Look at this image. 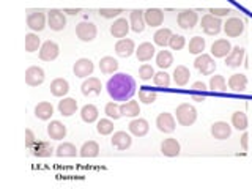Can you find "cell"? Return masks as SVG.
Masks as SVG:
<instances>
[{
    "label": "cell",
    "instance_id": "cell-50",
    "mask_svg": "<svg viewBox=\"0 0 252 189\" xmlns=\"http://www.w3.org/2000/svg\"><path fill=\"white\" fill-rule=\"evenodd\" d=\"M169 46H170L172 51H181L186 46V38L181 36V35H172Z\"/></svg>",
    "mask_w": 252,
    "mask_h": 189
},
{
    "label": "cell",
    "instance_id": "cell-16",
    "mask_svg": "<svg viewBox=\"0 0 252 189\" xmlns=\"http://www.w3.org/2000/svg\"><path fill=\"white\" fill-rule=\"evenodd\" d=\"M128 129H129V132L132 134V136L144 137L150 131V125H148V122L145 120V118H134V120L129 122Z\"/></svg>",
    "mask_w": 252,
    "mask_h": 189
},
{
    "label": "cell",
    "instance_id": "cell-37",
    "mask_svg": "<svg viewBox=\"0 0 252 189\" xmlns=\"http://www.w3.org/2000/svg\"><path fill=\"white\" fill-rule=\"evenodd\" d=\"M79 153L82 158H96L99 155V145L94 140H89L81 147Z\"/></svg>",
    "mask_w": 252,
    "mask_h": 189
},
{
    "label": "cell",
    "instance_id": "cell-43",
    "mask_svg": "<svg viewBox=\"0 0 252 189\" xmlns=\"http://www.w3.org/2000/svg\"><path fill=\"white\" fill-rule=\"evenodd\" d=\"M158 98V93L152 89H148V87H140L139 90V101L144 102V104H153Z\"/></svg>",
    "mask_w": 252,
    "mask_h": 189
},
{
    "label": "cell",
    "instance_id": "cell-42",
    "mask_svg": "<svg viewBox=\"0 0 252 189\" xmlns=\"http://www.w3.org/2000/svg\"><path fill=\"white\" fill-rule=\"evenodd\" d=\"M55 153L60 158H74L77 156V148L71 144V142H63V144L57 147V152Z\"/></svg>",
    "mask_w": 252,
    "mask_h": 189
},
{
    "label": "cell",
    "instance_id": "cell-44",
    "mask_svg": "<svg viewBox=\"0 0 252 189\" xmlns=\"http://www.w3.org/2000/svg\"><path fill=\"white\" fill-rule=\"evenodd\" d=\"M210 90L213 92H225L227 90V82L224 76L215 74L210 79Z\"/></svg>",
    "mask_w": 252,
    "mask_h": 189
},
{
    "label": "cell",
    "instance_id": "cell-17",
    "mask_svg": "<svg viewBox=\"0 0 252 189\" xmlns=\"http://www.w3.org/2000/svg\"><path fill=\"white\" fill-rule=\"evenodd\" d=\"M161 153L164 156H167V158H175V156H178L181 153L180 142L177 139H173V137L164 139L162 144H161Z\"/></svg>",
    "mask_w": 252,
    "mask_h": 189
},
{
    "label": "cell",
    "instance_id": "cell-5",
    "mask_svg": "<svg viewBox=\"0 0 252 189\" xmlns=\"http://www.w3.org/2000/svg\"><path fill=\"white\" fill-rule=\"evenodd\" d=\"M98 35V29L93 22H81L77 24L76 27V36L84 43H90L93 41Z\"/></svg>",
    "mask_w": 252,
    "mask_h": 189
},
{
    "label": "cell",
    "instance_id": "cell-6",
    "mask_svg": "<svg viewBox=\"0 0 252 189\" xmlns=\"http://www.w3.org/2000/svg\"><path fill=\"white\" fill-rule=\"evenodd\" d=\"M177 22L183 30H191L199 22V14L194 10H181L177 16Z\"/></svg>",
    "mask_w": 252,
    "mask_h": 189
},
{
    "label": "cell",
    "instance_id": "cell-32",
    "mask_svg": "<svg viewBox=\"0 0 252 189\" xmlns=\"http://www.w3.org/2000/svg\"><path fill=\"white\" fill-rule=\"evenodd\" d=\"M59 110L63 117H71L77 110V101L74 98H63L59 102Z\"/></svg>",
    "mask_w": 252,
    "mask_h": 189
},
{
    "label": "cell",
    "instance_id": "cell-52",
    "mask_svg": "<svg viewBox=\"0 0 252 189\" xmlns=\"http://www.w3.org/2000/svg\"><path fill=\"white\" fill-rule=\"evenodd\" d=\"M210 14L216 16V18H224V16L230 14V8H210Z\"/></svg>",
    "mask_w": 252,
    "mask_h": 189
},
{
    "label": "cell",
    "instance_id": "cell-22",
    "mask_svg": "<svg viewBox=\"0 0 252 189\" xmlns=\"http://www.w3.org/2000/svg\"><path fill=\"white\" fill-rule=\"evenodd\" d=\"M243 60H244V49L240 46H235V47H232L230 54L225 57V65L228 68H240Z\"/></svg>",
    "mask_w": 252,
    "mask_h": 189
},
{
    "label": "cell",
    "instance_id": "cell-7",
    "mask_svg": "<svg viewBox=\"0 0 252 189\" xmlns=\"http://www.w3.org/2000/svg\"><path fill=\"white\" fill-rule=\"evenodd\" d=\"M222 30L228 38H238L244 32V21L240 18H228L222 24Z\"/></svg>",
    "mask_w": 252,
    "mask_h": 189
},
{
    "label": "cell",
    "instance_id": "cell-34",
    "mask_svg": "<svg viewBox=\"0 0 252 189\" xmlns=\"http://www.w3.org/2000/svg\"><path fill=\"white\" fill-rule=\"evenodd\" d=\"M99 69H101L102 74H114L118 69V62L114 57L106 55V57H102L99 60Z\"/></svg>",
    "mask_w": 252,
    "mask_h": 189
},
{
    "label": "cell",
    "instance_id": "cell-24",
    "mask_svg": "<svg viewBox=\"0 0 252 189\" xmlns=\"http://www.w3.org/2000/svg\"><path fill=\"white\" fill-rule=\"evenodd\" d=\"M129 29H131V26L128 21L125 18H118L117 21H114L112 26H110V35L114 38H125L128 35Z\"/></svg>",
    "mask_w": 252,
    "mask_h": 189
},
{
    "label": "cell",
    "instance_id": "cell-12",
    "mask_svg": "<svg viewBox=\"0 0 252 189\" xmlns=\"http://www.w3.org/2000/svg\"><path fill=\"white\" fill-rule=\"evenodd\" d=\"M115 52L118 57H123V59H128L131 55L136 52V44L131 38H120L115 44Z\"/></svg>",
    "mask_w": 252,
    "mask_h": 189
},
{
    "label": "cell",
    "instance_id": "cell-26",
    "mask_svg": "<svg viewBox=\"0 0 252 189\" xmlns=\"http://www.w3.org/2000/svg\"><path fill=\"white\" fill-rule=\"evenodd\" d=\"M155 52H156L155 46L152 43H147L145 41V43L139 44V47L136 49V57H137L139 62L145 63V62H150V60L155 57Z\"/></svg>",
    "mask_w": 252,
    "mask_h": 189
},
{
    "label": "cell",
    "instance_id": "cell-48",
    "mask_svg": "<svg viewBox=\"0 0 252 189\" xmlns=\"http://www.w3.org/2000/svg\"><path fill=\"white\" fill-rule=\"evenodd\" d=\"M153 82L156 87H164V89H167V87L170 85V76L165 73V71H159V73L155 74Z\"/></svg>",
    "mask_w": 252,
    "mask_h": 189
},
{
    "label": "cell",
    "instance_id": "cell-54",
    "mask_svg": "<svg viewBox=\"0 0 252 189\" xmlns=\"http://www.w3.org/2000/svg\"><path fill=\"white\" fill-rule=\"evenodd\" d=\"M241 148L244 152H248V148H249V134L248 132H244L241 136Z\"/></svg>",
    "mask_w": 252,
    "mask_h": 189
},
{
    "label": "cell",
    "instance_id": "cell-33",
    "mask_svg": "<svg viewBox=\"0 0 252 189\" xmlns=\"http://www.w3.org/2000/svg\"><path fill=\"white\" fill-rule=\"evenodd\" d=\"M99 117V110L96 106L93 104H85L82 109H81V118L85 122V123H94L98 120Z\"/></svg>",
    "mask_w": 252,
    "mask_h": 189
},
{
    "label": "cell",
    "instance_id": "cell-46",
    "mask_svg": "<svg viewBox=\"0 0 252 189\" xmlns=\"http://www.w3.org/2000/svg\"><path fill=\"white\" fill-rule=\"evenodd\" d=\"M96 131L101 136H109V134L114 132V122L110 118H101L96 125Z\"/></svg>",
    "mask_w": 252,
    "mask_h": 189
},
{
    "label": "cell",
    "instance_id": "cell-31",
    "mask_svg": "<svg viewBox=\"0 0 252 189\" xmlns=\"http://www.w3.org/2000/svg\"><path fill=\"white\" fill-rule=\"evenodd\" d=\"M35 115H36V118H39V120H43V122L51 120V117L54 115V106L47 101L38 102L35 107Z\"/></svg>",
    "mask_w": 252,
    "mask_h": 189
},
{
    "label": "cell",
    "instance_id": "cell-23",
    "mask_svg": "<svg viewBox=\"0 0 252 189\" xmlns=\"http://www.w3.org/2000/svg\"><path fill=\"white\" fill-rule=\"evenodd\" d=\"M66 126L63 125L62 122L59 120H52L49 125H47V134H49V137L54 139V140H62L66 137Z\"/></svg>",
    "mask_w": 252,
    "mask_h": 189
},
{
    "label": "cell",
    "instance_id": "cell-11",
    "mask_svg": "<svg viewBox=\"0 0 252 189\" xmlns=\"http://www.w3.org/2000/svg\"><path fill=\"white\" fill-rule=\"evenodd\" d=\"M27 26L33 32H41L46 27V14L41 10L29 11L27 14Z\"/></svg>",
    "mask_w": 252,
    "mask_h": 189
},
{
    "label": "cell",
    "instance_id": "cell-4",
    "mask_svg": "<svg viewBox=\"0 0 252 189\" xmlns=\"http://www.w3.org/2000/svg\"><path fill=\"white\" fill-rule=\"evenodd\" d=\"M194 66L203 76H210V74L215 73L216 62L213 60L211 55H208V54H200V55H197V59L194 60Z\"/></svg>",
    "mask_w": 252,
    "mask_h": 189
},
{
    "label": "cell",
    "instance_id": "cell-36",
    "mask_svg": "<svg viewBox=\"0 0 252 189\" xmlns=\"http://www.w3.org/2000/svg\"><path fill=\"white\" fill-rule=\"evenodd\" d=\"M120 110H122V115L123 117H139L140 114V107H139V102L137 101H126L123 104H120Z\"/></svg>",
    "mask_w": 252,
    "mask_h": 189
},
{
    "label": "cell",
    "instance_id": "cell-18",
    "mask_svg": "<svg viewBox=\"0 0 252 189\" xmlns=\"http://www.w3.org/2000/svg\"><path fill=\"white\" fill-rule=\"evenodd\" d=\"M211 136L218 140H225L232 136V126L227 122H216L211 125Z\"/></svg>",
    "mask_w": 252,
    "mask_h": 189
},
{
    "label": "cell",
    "instance_id": "cell-14",
    "mask_svg": "<svg viewBox=\"0 0 252 189\" xmlns=\"http://www.w3.org/2000/svg\"><path fill=\"white\" fill-rule=\"evenodd\" d=\"M44 69L43 68H39V66H30L27 68L26 71V82L27 85L30 87H38V85H41L44 82Z\"/></svg>",
    "mask_w": 252,
    "mask_h": 189
},
{
    "label": "cell",
    "instance_id": "cell-28",
    "mask_svg": "<svg viewBox=\"0 0 252 189\" xmlns=\"http://www.w3.org/2000/svg\"><path fill=\"white\" fill-rule=\"evenodd\" d=\"M246 87H248V77L244 74H232L228 77V89L232 92L241 93L246 90Z\"/></svg>",
    "mask_w": 252,
    "mask_h": 189
},
{
    "label": "cell",
    "instance_id": "cell-2",
    "mask_svg": "<svg viewBox=\"0 0 252 189\" xmlns=\"http://www.w3.org/2000/svg\"><path fill=\"white\" fill-rule=\"evenodd\" d=\"M175 117L181 126H191L197 120V109L189 102H181L175 110Z\"/></svg>",
    "mask_w": 252,
    "mask_h": 189
},
{
    "label": "cell",
    "instance_id": "cell-3",
    "mask_svg": "<svg viewBox=\"0 0 252 189\" xmlns=\"http://www.w3.org/2000/svg\"><path fill=\"white\" fill-rule=\"evenodd\" d=\"M200 27L203 30V33L215 36V35H219L220 30H222V22H220V18H216V16L208 13V14L202 16Z\"/></svg>",
    "mask_w": 252,
    "mask_h": 189
},
{
    "label": "cell",
    "instance_id": "cell-27",
    "mask_svg": "<svg viewBox=\"0 0 252 189\" xmlns=\"http://www.w3.org/2000/svg\"><path fill=\"white\" fill-rule=\"evenodd\" d=\"M51 93L54 94V96H57V98H62V96H65V94L69 92V84L66 79H63V77H57V79H54V81L51 82Z\"/></svg>",
    "mask_w": 252,
    "mask_h": 189
},
{
    "label": "cell",
    "instance_id": "cell-19",
    "mask_svg": "<svg viewBox=\"0 0 252 189\" xmlns=\"http://www.w3.org/2000/svg\"><path fill=\"white\" fill-rule=\"evenodd\" d=\"M145 16V22L150 27H159L164 22V11L159 8H148L144 11Z\"/></svg>",
    "mask_w": 252,
    "mask_h": 189
},
{
    "label": "cell",
    "instance_id": "cell-45",
    "mask_svg": "<svg viewBox=\"0 0 252 189\" xmlns=\"http://www.w3.org/2000/svg\"><path fill=\"white\" fill-rule=\"evenodd\" d=\"M38 49H41V39L35 33L26 35V51L27 52H35Z\"/></svg>",
    "mask_w": 252,
    "mask_h": 189
},
{
    "label": "cell",
    "instance_id": "cell-55",
    "mask_svg": "<svg viewBox=\"0 0 252 189\" xmlns=\"http://www.w3.org/2000/svg\"><path fill=\"white\" fill-rule=\"evenodd\" d=\"M79 11H81V10H77V8H76V10H65V13H68V14H71V16H76Z\"/></svg>",
    "mask_w": 252,
    "mask_h": 189
},
{
    "label": "cell",
    "instance_id": "cell-29",
    "mask_svg": "<svg viewBox=\"0 0 252 189\" xmlns=\"http://www.w3.org/2000/svg\"><path fill=\"white\" fill-rule=\"evenodd\" d=\"M189 79H191V71H189L185 65H178L173 69V82L178 87H185L188 85Z\"/></svg>",
    "mask_w": 252,
    "mask_h": 189
},
{
    "label": "cell",
    "instance_id": "cell-41",
    "mask_svg": "<svg viewBox=\"0 0 252 189\" xmlns=\"http://www.w3.org/2000/svg\"><path fill=\"white\" fill-rule=\"evenodd\" d=\"M205 46H207V44H205V38H202V36H194V38L189 39L188 51H189V54L200 55L205 51Z\"/></svg>",
    "mask_w": 252,
    "mask_h": 189
},
{
    "label": "cell",
    "instance_id": "cell-8",
    "mask_svg": "<svg viewBox=\"0 0 252 189\" xmlns=\"http://www.w3.org/2000/svg\"><path fill=\"white\" fill-rule=\"evenodd\" d=\"M156 126L158 129L164 134H172L177 128V122H175V117L169 112H162L156 117Z\"/></svg>",
    "mask_w": 252,
    "mask_h": 189
},
{
    "label": "cell",
    "instance_id": "cell-25",
    "mask_svg": "<svg viewBox=\"0 0 252 189\" xmlns=\"http://www.w3.org/2000/svg\"><path fill=\"white\" fill-rule=\"evenodd\" d=\"M101 89H102V84L98 77H89L85 79L81 90L85 96H92V94H99L101 93Z\"/></svg>",
    "mask_w": 252,
    "mask_h": 189
},
{
    "label": "cell",
    "instance_id": "cell-13",
    "mask_svg": "<svg viewBox=\"0 0 252 189\" xmlns=\"http://www.w3.org/2000/svg\"><path fill=\"white\" fill-rule=\"evenodd\" d=\"M93 69H94V65H93V62L90 59H79L74 63V66H73L74 76L76 77H82V79L92 76Z\"/></svg>",
    "mask_w": 252,
    "mask_h": 189
},
{
    "label": "cell",
    "instance_id": "cell-15",
    "mask_svg": "<svg viewBox=\"0 0 252 189\" xmlns=\"http://www.w3.org/2000/svg\"><path fill=\"white\" fill-rule=\"evenodd\" d=\"M232 51V44L228 43V39H216L215 43L211 44V55L216 59H225Z\"/></svg>",
    "mask_w": 252,
    "mask_h": 189
},
{
    "label": "cell",
    "instance_id": "cell-35",
    "mask_svg": "<svg viewBox=\"0 0 252 189\" xmlns=\"http://www.w3.org/2000/svg\"><path fill=\"white\" fill-rule=\"evenodd\" d=\"M248 115L243 110H236L232 114V126L238 131H246L248 129Z\"/></svg>",
    "mask_w": 252,
    "mask_h": 189
},
{
    "label": "cell",
    "instance_id": "cell-10",
    "mask_svg": "<svg viewBox=\"0 0 252 189\" xmlns=\"http://www.w3.org/2000/svg\"><path fill=\"white\" fill-rule=\"evenodd\" d=\"M60 54V47L57 43L51 41V39H47L41 44V49H39V59L43 62H52L59 57Z\"/></svg>",
    "mask_w": 252,
    "mask_h": 189
},
{
    "label": "cell",
    "instance_id": "cell-53",
    "mask_svg": "<svg viewBox=\"0 0 252 189\" xmlns=\"http://www.w3.org/2000/svg\"><path fill=\"white\" fill-rule=\"evenodd\" d=\"M35 142H36V139H35V134L32 132L30 129H27V131H26V147L30 150L32 147L35 145Z\"/></svg>",
    "mask_w": 252,
    "mask_h": 189
},
{
    "label": "cell",
    "instance_id": "cell-39",
    "mask_svg": "<svg viewBox=\"0 0 252 189\" xmlns=\"http://www.w3.org/2000/svg\"><path fill=\"white\" fill-rule=\"evenodd\" d=\"M172 63H173V55L170 51H159L156 54V65L159 66L161 69H167L172 66Z\"/></svg>",
    "mask_w": 252,
    "mask_h": 189
},
{
    "label": "cell",
    "instance_id": "cell-51",
    "mask_svg": "<svg viewBox=\"0 0 252 189\" xmlns=\"http://www.w3.org/2000/svg\"><path fill=\"white\" fill-rule=\"evenodd\" d=\"M123 13L122 8H99V16L104 19H114Z\"/></svg>",
    "mask_w": 252,
    "mask_h": 189
},
{
    "label": "cell",
    "instance_id": "cell-49",
    "mask_svg": "<svg viewBox=\"0 0 252 189\" xmlns=\"http://www.w3.org/2000/svg\"><path fill=\"white\" fill-rule=\"evenodd\" d=\"M155 69L152 65H147V63H144L140 68H139V77L142 79V81H152V79L155 77Z\"/></svg>",
    "mask_w": 252,
    "mask_h": 189
},
{
    "label": "cell",
    "instance_id": "cell-38",
    "mask_svg": "<svg viewBox=\"0 0 252 189\" xmlns=\"http://www.w3.org/2000/svg\"><path fill=\"white\" fill-rule=\"evenodd\" d=\"M172 30L170 29H159L156 32V33L153 35V41L156 46H161V47H165L169 46V41L172 38Z\"/></svg>",
    "mask_w": 252,
    "mask_h": 189
},
{
    "label": "cell",
    "instance_id": "cell-40",
    "mask_svg": "<svg viewBox=\"0 0 252 189\" xmlns=\"http://www.w3.org/2000/svg\"><path fill=\"white\" fill-rule=\"evenodd\" d=\"M191 96L194 101H205L207 99V85H205L202 81H197L192 84V89H191Z\"/></svg>",
    "mask_w": 252,
    "mask_h": 189
},
{
    "label": "cell",
    "instance_id": "cell-9",
    "mask_svg": "<svg viewBox=\"0 0 252 189\" xmlns=\"http://www.w3.org/2000/svg\"><path fill=\"white\" fill-rule=\"evenodd\" d=\"M47 26L51 27L54 32H60L66 27V18H65V11L62 10H51L47 13Z\"/></svg>",
    "mask_w": 252,
    "mask_h": 189
},
{
    "label": "cell",
    "instance_id": "cell-20",
    "mask_svg": "<svg viewBox=\"0 0 252 189\" xmlns=\"http://www.w3.org/2000/svg\"><path fill=\"white\" fill-rule=\"evenodd\" d=\"M129 26H131V30L136 32V33L144 32V29L147 26L144 11H142V10H132L129 13Z\"/></svg>",
    "mask_w": 252,
    "mask_h": 189
},
{
    "label": "cell",
    "instance_id": "cell-1",
    "mask_svg": "<svg viewBox=\"0 0 252 189\" xmlns=\"http://www.w3.org/2000/svg\"><path fill=\"white\" fill-rule=\"evenodd\" d=\"M107 93L114 101H129L136 93V81L126 73H117L107 81Z\"/></svg>",
    "mask_w": 252,
    "mask_h": 189
},
{
    "label": "cell",
    "instance_id": "cell-21",
    "mask_svg": "<svg viewBox=\"0 0 252 189\" xmlns=\"http://www.w3.org/2000/svg\"><path fill=\"white\" fill-rule=\"evenodd\" d=\"M110 142H112V145L117 148V150H128L132 144V139L131 136L126 131H117L114 132L112 139H110Z\"/></svg>",
    "mask_w": 252,
    "mask_h": 189
},
{
    "label": "cell",
    "instance_id": "cell-47",
    "mask_svg": "<svg viewBox=\"0 0 252 189\" xmlns=\"http://www.w3.org/2000/svg\"><path fill=\"white\" fill-rule=\"evenodd\" d=\"M104 114H106L109 118H114V120H118L120 117H123V115H122V110H120V106H118L115 101L107 102L106 107H104Z\"/></svg>",
    "mask_w": 252,
    "mask_h": 189
},
{
    "label": "cell",
    "instance_id": "cell-30",
    "mask_svg": "<svg viewBox=\"0 0 252 189\" xmlns=\"http://www.w3.org/2000/svg\"><path fill=\"white\" fill-rule=\"evenodd\" d=\"M32 153H33L36 158H47V156H52L54 153V148L49 142L46 140H36L35 145L30 148Z\"/></svg>",
    "mask_w": 252,
    "mask_h": 189
}]
</instances>
